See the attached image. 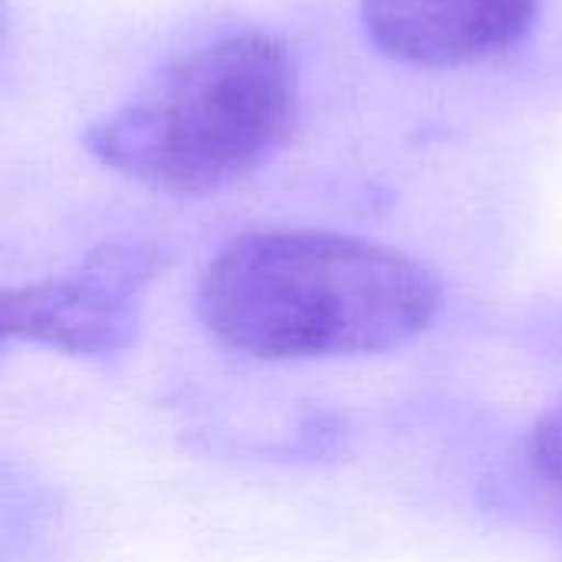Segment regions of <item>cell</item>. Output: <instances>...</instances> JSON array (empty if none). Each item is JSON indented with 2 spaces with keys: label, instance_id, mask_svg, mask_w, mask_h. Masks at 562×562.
I'll return each mask as SVG.
<instances>
[{
  "label": "cell",
  "instance_id": "6da1fadb",
  "mask_svg": "<svg viewBox=\"0 0 562 562\" xmlns=\"http://www.w3.org/2000/svg\"><path fill=\"white\" fill-rule=\"evenodd\" d=\"M441 310L422 260L333 231H254L204 267L198 316L227 349L267 359L379 356L418 339Z\"/></svg>",
  "mask_w": 562,
  "mask_h": 562
},
{
  "label": "cell",
  "instance_id": "7a4b0ae2",
  "mask_svg": "<svg viewBox=\"0 0 562 562\" xmlns=\"http://www.w3.org/2000/svg\"><path fill=\"white\" fill-rule=\"evenodd\" d=\"M300 112V76L263 33L214 40L99 119L86 148L109 168L175 194L227 188L263 168Z\"/></svg>",
  "mask_w": 562,
  "mask_h": 562
},
{
  "label": "cell",
  "instance_id": "3957f363",
  "mask_svg": "<svg viewBox=\"0 0 562 562\" xmlns=\"http://www.w3.org/2000/svg\"><path fill=\"white\" fill-rule=\"evenodd\" d=\"M161 263L165 260L155 244H102L63 277L3 290V333L66 356H115L135 339L145 293Z\"/></svg>",
  "mask_w": 562,
  "mask_h": 562
},
{
  "label": "cell",
  "instance_id": "277c9868",
  "mask_svg": "<svg viewBox=\"0 0 562 562\" xmlns=\"http://www.w3.org/2000/svg\"><path fill=\"white\" fill-rule=\"evenodd\" d=\"M543 0H362L372 46L412 66H471L527 40Z\"/></svg>",
  "mask_w": 562,
  "mask_h": 562
},
{
  "label": "cell",
  "instance_id": "5b68a950",
  "mask_svg": "<svg viewBox=\"0 0 562 562\" xmlns=\"http://www.w3.org/2000/svg\"><path fill=\"white\" fill-rule=\"evenodd\" d=\"M530 461L537 474L562 491V402L547 408L530 435Z\"/></svg>",
  "mask_w": 562,
  "mask_h": 562
}]
</instances>
